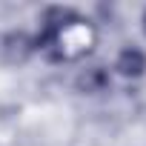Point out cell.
Instances as JSON below:
<instances>
[{"label": "cell", "instance_id": "3957f363", "mask_svg": "<svg viewBox=\"0 0 146 146\" xmlns=\"http://www.w3.org/2000/svg\"><path fill=\"white\" fill-rule=\"evenodd\" d=\"M75 86H78V92H83V95L106 92V89H109V72H106L103 66H89V69H83L80 75H78Z\"/></svg>", "mask_w": 146, "mask_h": 146}, {"label": "cell", "instance_id": "5b68a950", "mask_svg": "<svg viewBox=\"0 0 146 146\" xmlns=\"http://www.w3.org/2000/svg\"><path fill=\"white\" fill-rule=\"evenodd\" d=\"M143 32H146V12H143Z\"/></svg>", "mask_w": 146, "mask_h": 146}, {"label": "cell", "instance_id": "277c9868", "mask_svg": "<svg viewBox=\"0 0 146 146\" xmlns=\"http://www.w3.org/2000/svg\"><path fill=\"white\" fill-rule=\"evenodd\" d=\"M115 69L120 72L123 78H140L143 72H146V54H143L137 46H126V49L117 54Z\"/></svg>", "mask_w": 146, "mask_h": 146}, {"label": "cell", "instance_id": "6da1fadb", "mask_svg": "<svg viewBox=\"0 0 146 146\" xmlns=\"http://www.w3.org/2000/svg\"><path fill=\"white\" fill-rule=\"evenodd\" d=\"M98 35H95V26L83 17H78L75 23H69L57 32H49V29H40L37 37L32 40L35 49H40L49 60H78L83 54L92 52Z\"/></svg>", "mask_w": 146, "mask_h": 146}, {"label": "cell", "instance_id": "7a4b0ae2", "mask_svg": "<svg viewBox=\"0 0 146 146\" xmlns=\"http://www.w3.org/2000/svg\"><path fill=\"white\" fill-rule=\"evenodd\" d=\"M35 43L26 32H3L0 35V66H20L32 57Z\"/></svg>", "mask_w": 146, "mask_h": 146}]
</instances>
